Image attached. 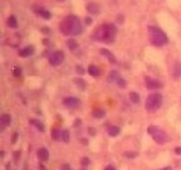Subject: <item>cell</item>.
I'll use <instances>...</instances> for the list:
<instances>
[{
	"label": "cell",
	"mask_w": 181,
	"mask_h": 170,
	"mask_svg": "<svg viewBox=\"0 0 181 170\" xmlns=\"http://www.w3.org/2000/svg\"><path fill=\"white\" fill-rule=\"evenodd\" d=\"M130 100L132 104L137 105V104H140V95L139 93H136V92H131L130 93Z\"/></svg>",
	"instance_id": "obj_21"
},
{
	"label": "cell",
	"mask_w": 181,
	"mask_h": 170,
	"mask_svg": "<svg viewBox=\"0 0 181 170\" xmlns=\"http://www.w3.org/2000/svg\"><path fill=\"white\" fill-rule=\"evenodd\" d=\"M162 102H163V97H162L161 93H151V95L147 96L145 107L149 112H156L161 107Z\"/></svg>",
	"instance_id": "obj_5"
},
{
	"label": "cell",
	"mask_w": 181,
	"mask_h": 170,
	"mask_svg": "<svg viewBox=\"0 0 181 170\" xmlns=\"http://www.w3.org/2000/svg\"><path fill=\"white\" fill-rule=\"evenodd\" d=\"M22 73H23V71H22V68H20V67H14V70H13L14 77H20Z\"/></svg>",
	"instance_id": "obj_27"
},
{
	"label": "cell",
	"mask_w": 181,
	"mask_h": 170,
	"mask_svg": "<svg viewBox=\"0 0 181 170\" xmlns=\"http://www.w3.org/2000/svg\"><path fill=\"white\" fill-rule=\"evenodd\" d=\"M85 23H87V24H91V23H92V19H91V18H85Z\"/></svg>",
	"instance_id": "obj_37"
},
{
	"label": "cell",
	"mask_w": 181,
	"mask_h": 170,
	"mask_svg": "<svg viewBox=\"0 0 181 170\" xmlns=\"http://www.w3.org/2000/svg\"><path fill=\"white\" fill-rule=\"evenodd\" d=\"M38 14H39V15L42 16L43 19H45V20L50 19V16H52V15H50V13H49V12H48L47 9H43V8H42V9H40L39 12H38Z\"/></svg>",
	"instance_id": "obj_22"
},
{
	"label": "cell",
	"mask_w": 181,
	"mask_h": 170,
	"mask_svg": "<svg viewBox=\"0 0 181 170\" xmlns=\"http://www.w3.org/2000/svg\"><path fill=\"white\" fill-rule=\"evenodd\" d=\"M62 140L64 142H69V131L68 130H62Z\"/></svg>",
	"instance_id": "obj_26"
},
{
	"label": "cell",
	"mask_w": 181,
	"mask_h": 170,
	"mask_svg": "<svg viewBox=\"0 0 181 170\" xmlns=\"http://www.w3.org/2000/svg\"><path fill=\"white\" fill-rule=\"evenodd\" d=\"M101 54H103V56H106L107 58H108V61L112 63V64H115V63H117V61H116V57L112 54L108 49H106V48H103V49H101Z\"/></svg>",
	"instance_id": "obj_12"
},
{
	"label": "cell",
	"mask_w": 181,
	"mask_h": 170,
	"mask_svg": "<svg viewBox=\"0 0 181 170\" xmlns=\"http://www.w3.org/2000/svg\"><path fill=\"white\" fill-rule=\"evenodd\" d=\"M67 46L69 47L72 50H74V49H77L78 48V43L74 40V39H68V42H67Z\"/></svg>",
	"instance_id": "obj_25"
},
{
	"label": "cell",
	"mask_w": 181,
	"mask_h": 170,
	"mask_svg": "<svg viewBox=\"0 0 181 170\" xmlns=\"http://www.w3.org/2000/svg\"><path fill=\"white\" fill-rule=\"evenodd\" d=\"M63 105L68 108H77L79 106V100L77 97H73V96H69V97H65L63 100Z\"/></svg>",
	"instance_id": "obj_7"
},
{
	"label": "cell",
	"mask_w": 181,
	"mask_h": 170,
	"mask_svg": "<svg viewBox=\"0 0 181 170\" xmlns=\"http://www.w3.org/2000/svg\"><path fill=\"white\" fill-rule=\"evenodd\" d=\"M0 122L3 126H9L12 124V116L9 114H3L0 116Z\"/></svg>",
	"instance_id": "obj_14"
},
{
	"label": "cell",
	"mask_w": 181,
	"mask_h": 170,
	"mask_svg": "<svg viewBox=\"0 0 181 170\" xmlns=\"http://www.w3.org/2000/svg\"><path fill=\"white\" fill-rule=\"evenodd\" d=\"M64 61V53L63 52H60V50H54V52H52L49 54V63L52 66H59V64H62Z\"/></svg>",
	"instance_id": "obj_6"
},
{
	"label": "cell",
	"mask_w": 181,
	"mask_h": 170,
	"mask_svg": "<svg viewBox=\"0 0 181 170\" xmlns=\"http://www.w3.org/2000/svg\"><path fill=\"white\" fill-rule=\"evenodd\" d=\"M147 132L151 135V138L153 139V141L156 142V144H160V145H163V144H166V142L169 141L167 134L163 131L161 127H159V126H156V125L149 126Z\"/></svg>",
	"instance_id": "obj_4"
},
{
	"label": "cell",
	"mask_w": 181,
	"mask_h": 170,
	"mask_svg": "<svg viewBox=\"0 0 181 170\" xmlns=\"http://www.w3.org/2000/svg\"><path fill=\"white\" fill-rule=\"evenodd\" d=\"M82 170H84V169H82Z\"/></svg>",
	"instance_id": "obj_40"
},
{
	"label": "cell",
	"mask_w": 181,
	"mask_h": 170,
	"mask_svg": "<svg viewBox=\"0 0 181 170\" xmlns=\"http://www.w3.org/2000/svg\"><path fill=\"white\" fill-rule=\"evenodd\" d=\"M92 115H93L94 118H103L106 116V111L105 110H102V108H96V110H93Z\"/></svg>",
	"instance_id": "obj_19"
},
{
	"label": "cell",
	"mask_w": 181,
	"mask_h": 170,
	"mask_svg": "<svg viewBox=\"0 0 181 170\" xmlns=\"http://www.w3.org/2000/svg\"><path fill=\"white\" fill-rule=\"evenodd\" d=\"M88 132H89L91 135H94V134H96V131H94V129H88Z\"/></svg>",
	"instance_id": "obj_36"
},
{
	"label": "cell",
	"mask_w": 181,
	"mask_h": 170,
	"mask_svg": "<svg viewBox=\"0 0 181 170\" xmlns=\"http://www.w3.org/2000/svg\"><path fill=\"white\" fill-rule=\"evenodd\" d=\"M74 82H75V84H77V87L81 88L82 91H83V90H85V87H87V84H85V82H84L83 80H81V78H75V80H74Z\"/></svg>",
	"instance_id": "obj_23"
},
{
	"label": "cell",
	"mask_w": 181,
	"mask_h": 170,
	"mask_svg": "<svg viewBox=\"0 0 181 170\" xmlns=\"http://www.w3.org/2000/svg\"><path fill=\"white\" fill-rule=\"evenodd\" d=\"M29 122H30L32 125L35 126L40 132H44V131H45V126H44V124L40 122L39 120H35V118H32V120H29Z\"/></svg>",
	"instance_id": "obj_15"
},
{
	"label": "cell",
	"mask_w": 181,
	"mask_h": 170,
	"mask_svg": "<svg viewBox=\"0 0 181 170\" xmlns=\"http://www.w3.org/2000/svg\"><path fill=\"white\" fill-rule=\"evenodd\" d=\"M117 86H119V87H122V88H125L126 86H127V82L122 78V77H119L118 78V81H117Z\"/></svg>",
	"instance_id": "obj_28"
},
{
	"label": "cell",
	"mask_w": 181,
	"mask_h": 170,
	"mask_svg": "<svg viewBox=\"0 0 181 170\" xmlns=\"http://www.w3.org/2000/svg\"><path fill=\"white\" fill-rule=\"evenodd\" d=\"M88 73L91 74V76H93V77H98V76L101 74V70L97 67V66H89L88 67Z\"/></svg>",
	"instance_id": "obj_17"
},
{
	"label": "cell",
	"mask_w": 181,
	"mask_h": 170,
	"mask_svg": "<svg viewBox=\"0 0 181 170\" xmlns=\"http://www.w3.org/2000/svg\"><path fill=\"white\" fill-rule=\"evenodd\" d=\"M34 52H35V49H34L33 46H27L25 48L20 49V52H19V56L23 57V58H27V57H30L34 54Z\"/></svg>",
	"instance_id": "obj_9"
},
{
	"label": "cell",
	"mask_w": 181,
	"mask_h": 170,
	"mask_svg": "<svg viewBox=\"0 0 181 170\" xmlns=\"http://www.w3.org/2000/svg\"><path fill=\"white\" fill-rule=\"evenodd\" d=\"M8 25L12 28V29H16L18 28V20H16V18L14 15H10L9 18H8Z\"/></svg>",
	"instance_id": "obj_20"
},
{
	"label": "cell",
	"mask_w": 181,
	"mask_h": 170,
	"mask_svg": "<svg viewBox=\"0 0 181 170\" xmlns=\"http://www.w3.org/2000/svg\"><path fill=\"white\" fill-rule=\"evenodd\" d=\"M119 131H121V129L118 126H109L107 129V134H108V136H111V138H116V136H118Z\"/></svg>",
	"instance_id": "obj_13"
},
{
	"label": "cell",
	"mask_w": 181,
	"mask_h": 170,
	"mask_svg": "<svg viewBox=\"0 0 181 170\" xmlns=\"http://www.w3.org/2000/svg\"><path fill=\"white\" fill-rule=\"evenodd\" d=\"M37 155H38V159L40 161H47L49 159V151L45 148H42V149L38 150V154Z\"/></svg>",
	"instance_id": "obj_10"
},
{
	"label": "cell",
	"mask_w": 181,
	"mask_h": 170,
	"mask_svg": "<svg viewBox=\"0 0 181 170\" xmlns=\"http://www.w3.org/2000/svg\"><path fill=\"white\" fill-rule=\"evenodd\" d=\"M116 36H117V27L115 24L106 23L97 28V30L93 34V38L98 42H102V43L109 44L115 42Z\"/></svg>",
	"instance_id": "obj_2"
},
{
	"label": "cell",
	"mask_w": 181,
	"mask_h": 170,
	"mask_svg": "<svg viewBox=\"0 0 181 170\" xmlns=\"http://www.w3.org/2000/svg\"><path fill=\"white\" fill-rule=\"evenodd\" d=\"M52 138H53L55 141L62 140V131L60 130H53V132H52Z\"/></svg>",
	"instance_id": "obj_24"
},
{
	"label": "cell",
	"mask_w": 181,
	"mask_h": 170,
	"mask_svg": "<svg viewBox=\"0 0 181 170\" xmlns=\"http://www.w3.org/2000/svg\"><path fill=\"white\" fill-rule=\"evenodd\" d=\"M62 170H71V165L69 164H63L62 165Z\"/></svg>",
	"instance_id": "obj_32"
},
{
	"label": "cell",
	"mask_w": 181,
	"mask_h": 170,
	"mask_svg": "<svg viewBox=\"0 0 181 170\" xmlns=\"http://www.w3.org/2000/svg\"><path fill=\"white\" fill-rule=\"evenodd\" d=\"M149 33L151 36V43L156 47H162L166 46L169 43V38L165 34V32H162L160 28L153 27V25H150L149 27Z\"/></svg>",
	"instance_id": "obj_3"
},
{
	"label": "cell",
	"mask_w": 181,
	"mask_h": 170,
	"mask_svg": "<svg viewBox=\"0 0 181 170\" xmlns=\"http://www.w3.org/2000/svg\"><path fill=\"white\" fill-rule=\"evenodd\" d=\"M172 77L175 81H177L181 77V63H175L174 68H172Z\"/></svg>",
	"instance_id": "obj_11"
},
{
	"label": "cell",
	"mask_w": 181,
	"mask_h": 170,
	"mask_svg": "<svg viewBox=\"0 0 181 170\" xmlns=\"http://www.w3.org/2000/svg\"><path fill=\"white\" fill-rule=\"evenodd\" d=\"M125 156L128 158V159H132V158H136L137 156V152H130V151H126L125 152Z\"/></svg>",
	"instance_id": "obj_29"
},
{
	"label": "cell",
	"mask_w": 181,
	"mask_h": 170,
	"mask_svg": "<svg viewBox=\"0 0 181 170\" xmlns=\"http://www.w3.org/2000/svg\"><path fill=\"white\" fill-rule=\"evenodd\" d=\"M121 77V76L118 74V72L117 71H111V73L108 74V82L109 83H117V81H118V78Z\"/></svg>",
	"instance_id": "obj_16"
},
{
	"label": "cell",
	"mask_w": 181,
	"mask_h": 170,
	"mask_svg": "<svg viewBox=\"0 0 181 170\" xmlns=\"http://www.w3.org/2000/svg\"><path fill=\"white\" fill-rule=\"evenodd\" d=\"M146 87L149 90H159L162 87V83L159 82L157 80H155V78L146 77Z\"/></svg>",
	"instance_id": "obj_8"
},
{
	"label": "cell",
	"mask_w": 181,
	"mask_h": 170,
	"mask_svg": "<svg viewBox=\"0 0 181 170\" xmlns=\"http://www.w3.org/2000/svg\"><path fill=\"white\" fill-rule=\"evenodd\" d=\"M105 170H116V168L113 165H108V166L105 168Z\"/></svg>",
	"instance_id": "obj_35"
},
{
	"label": "cell",
	"mask_w": 181,
	"mask_h": 170,
	"mask_svg": "<svg viewBox=\"0 0 181 170\" xmlns=\"http://www.w3.org/2000/svg\"><path fill=\"white\" fill-rule=\"evenodd\" d=\"M75 72L78 73V74H83V73H84L83 67H82V66H77V67H75Z\"/></svg>",
	"instance_id": "obj_30"
},
{
	"label": "cell",
	"mask_w": 181,
	"mask_h": 170,
	"mask_svg": "<svg viewBox=\"0 0 181 170\" xmlns=\"http://www.w3.org/2000/svg\"><path fill=\"white\" fill-rule=\"evenodd\" d=\"M175 154H176V155H181V148H180V146H177V148L175 149Z\"/></svg>",
	"instance_id": "obj_34"
},
{
	"label": "cell",
	"mask_w": 181,
	"mask_h": 170,
	"mask_svg": "<svg viewBox=\"0 0 181 170\" xmlns=\"http://www.w3.org/2000/svg\"><path fill=\"white\" fill-rule=\"evenodd\" d=\"M83 23L75 15H68L60 22L59 30L67 37H75L83 33Z\"/></svg>",
	"instance_id": "obj_1"
},
{
	"label": "cell",
	"mask_w": 181,
	"mask_h": 170,
	"mask_svg": "<svg viewBox=\"0 0 181 170\" xmlns=\"http://www.w3.org/2000/svg\"><path fill=\"white\" fill-rule=\"evenodd\" d=\"M161 170H172L170 166H166V168H163V169H161Z\"/></svg>",
	"instance_id": "obj_38"
},
{
	"label": "cell",
	"mask_w": 181,
	"mask_h": 170,
	"mask_svg": "<svg viewBox=\"0 0 181 170\" xmlns=\"http://www.w3.org/2000/svg\"><path fill=\"white\" fill-rule=\"evenodd\" d=\"M18 136H19V135H18V132H15V134H14V136H13V144H15V142H16V140H18Z\"/></svg>",
	"instance_id": "obj_33"
},
{
	"label": "cell",
	"mask_w": 181,
	"mask_h": 170,
	"mask_svg": "<svg viewBox=\"0 0 181 170\" xmlns=\"http://www.w3.org/2000/svg\"><path fill=\"white\" fill-rule=\"evenodd\" d=\"M59 2H64V0H59Z\"/></svg>",
	"instance_id": "obj_39"
},
{
	"label": "cell",
	"mask_w": 181,
	"mask_h": 170,
	"mask_svg": "<svg viewBox=\"0 0 181 170\" xmlns=\"http://www.w3.org/2000/svg\"><path fill=\"white\" fill-rule=\"evenodd\" d=\"M87 10H88L91 14H98L99 6H98L96 3H89V4L87 5Z\"/></svg>",
	"instance_id": "obj_18"
},
{
	"label": "cell",
	"mask_w": 181,
	"mask_h": 170,
	"mask_svg": "<svg viewBox=\"0 0 181 170\" xmlns=\"http://www.w3.org/2000/svg\"><path fill=\"white\" fill-rule=\"evenodd\" d=\"M82 164H83L84 166L88 165V164H89V159H88V158H83V159H82Z\"/></svg>",
	"instance_id": "obj_31"
}]
</instances>
